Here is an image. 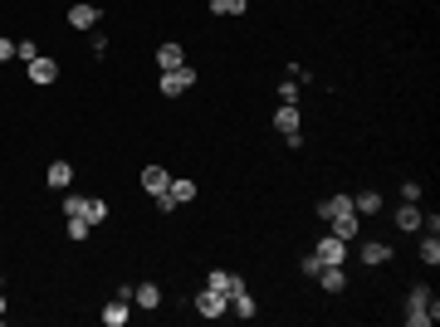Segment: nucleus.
I'll list each match as a JSON object with an SVG mask.
<instances>
[{"mask_svg": "<svg viewBox=\"0 0 440 327\" xmlns=\"http://www.w3.org/2000/svg\"><path fill=\"white\" fill-rule=\"evenodd\" d=\"M191 84H196V69H191V64H181V69H167V74L157 79V88H162L167 98H176V93H186Z\"/></svg>", "mask_w": 440, "mask_h": 327, "instance_id": "nucleus-1", "label": "nucleus"}, {"mask_svg": "<svg viewBox=\"0 0 440 327\" xmlns=\"http://www.w3.org/2000/svg\"><path fill=\"white\" fill-rule=\"evenodd\" d=\"M196 313H201V318H225V313H230V298L216 293V288H201V293H196Z\"/></svg>", "mask_w": 440, "mask_h": 327, "instance_id": "nucleus-2", "label": "nucleus"}, {"mask_svg": "<svg viewBox=\"0 0 440 327\" xmlns=\"http://www.w3.org/2000/svg\"><path fill=\"white\" fill-rule=\"evenodd\" d=\"M69 25H74V29H93V25H98V5H93V0L69 5Z\"/></svg>", "mask_w": 440, "mask_h": 327, "instance_id": "nucleus-3", "label": "nucleus"}, {"mask_svg": "<svg viewBox=\"0 0 440 327\" xmlns=\"http://www.w3.org/2000/svg\"><path fill=\"white\" fill-rule=\"evenodd\" d=\"M30 79L44 88V84H54V79H59V64H54L49 54H34V59H30Z\"/></svg>", "mask_w": 440, "mask_h": 327, "instance_id": "nucleus-4", "label": "nucleus"}, {"mask_svg": "<svg viewBox=\"0 0 440 327\" xmlns=\"http://www.w3.org/2000/svg\"><path fill=\"white\" fill-rule=\"evenodd\" d=\"M313 254H318V259H323V264H342V259H347V244H342V239H337V234H323V239H318V249H313Z\"/></svg>", "mask_w": 440, "mask_h": 327, "instance_id": "nucleus-5", "label": "nucleus"}, {"mask_svg": "<svg viewBox=\"0 0 440 327\" xmlns=\"http://www.w3.org/2000/svg\"><path fill=\"white\" fill-rule=\"evenodd\" d=\"M436 308H440V303H436V293H431V288H411V298H406V313H431V318H440Z\"/></svg>", "mask_w": 440, "mask_h": 327, "instance_id": "nucleus-6", "label": "nucleus"}, {"mask_svg": "<svg viewBox=\"0 0 440 327\" xmlns=\"http://www.w3.org/2000/svg\"><path fill=\"white\" fill-rule=\"evenodd\" d=\"M167 186H172L167 166H147V171H142V191H147V196H162Z\"/></svg>", "mask_w": 440, "mask_h": 327, "instance_id": "nucleus-7", "label": "nucleus"}, {"mask_svg": "<svg viewBox=\"0 0 440 327\" xmlns=\"http://www.w3.org/2000/svg\"><path fill=\"white\" fill-rule=\"evenodd\" d=\"M181 64H186V49H181V44H162V49H157V69H162V74H167V69H181Z\"/></svg>", "mask_w": 440, "mask_h": 327, "instance_id": "nucleus-8", "label": "nucleus"}, {"mask_svg": "<svg viewBox=\"0 0 440 327\" xmlns=\"http://www.w3.org/2000/svg\"><path fill=\"white\" fill-rule=\"evenodd\" d=\"M318 279H323V288H328V293H342V288H347V269H342V264H323V274H318Z\"/></svg>", "mask_w": 440, "mask_h": 327, "instance_id": "nucleus-9", "label": "nucleus"}, {"mask_svg": "<svg viewBox=\"0 0 440 327\" xmlns=\"http://www.w3.org/2000/svg\"><path fill=\"white\" fill-rule=\"evenodd\" d=\"M274 132H284V137L299 132V108H294V103H284V108L274 112Z\"/></svg>", "mask_w": 440, "mask_h": 327, "instance_id": "nucleus-10", "label": "nucleus"}, {"mask_svg": "<svg viewBox=\"0 0 440 327\" xmlns=\"http://www.w3.org/2000/svg\"><path fill=\"white\" fill-rule=\"evenodd\" d=\"M396 229H421V206H416V201H401V211H396Z\"/></svg>", "mask_w": 440, "mask_h": 327, "instance_id": "nucleus-11", "label": "nucleus"}, {"mask_svg": "<svg viewBox=\"0 0 440 327\" xmlns=\"http://www.w3.org/2000/svg\"><path fill=\"white\" fill-rule=\"evenodd\" d=\"M328 225H332V234H337L342 244H352V234H357V211H347V215L328 220Z\"/></svg>", "mask_w": 440, "mask_h": 327, "instance_id": "nucleus-12", "label": "nucleus"}, {"mask_svg": "<svg viewBox=\"0 0 440 327\" xmlns=\"http://www.w3.org/2000/svg\"><path fill=\"white\" fill-rule=\"evenodd\" d=\"M387 259H392V244H382V239L362 244V264H387Z\"/></svg>", "mask_w": 440, "mask_h": 327, "instance_id": "nucleus-13", "label": "nucleus"}, {"mask_svg": "<svg viewBox=\"0 0 440 327\" xmlns=\"http://www.w3.org/2000/svg\"><path fill=\"white\" fill-rule=\"evenodd\" d=\"M132 303H137V308H157V303H162V288H157V283H137V288H132Z\"/></svg>", "mask_w": 440, "mask_h": 327, "instance_id": "nucleus-14", "label": "nucleus"}, {"mask_svg": "<svg viewBox=\"0 0 440 327\" xmlns=\"http://www.w3.org/2000/svg\"><path fill=\"white\" fill-rule=\"evenodd\" d=\"M352 211V196H328L323 206H318V215L323 220H337V215H347Z\"/></svg>", "mask_w": 440, "mask_h": 327, "instance_id": "nucleus-15", "label": "nucleus"}, {"mask_svg": "<svg viewBox=\"0 0 440 327\" xmlns=\"http://www.w3.org/2000/svg\"><path fill=\"white\" fill-rule=\"evenodd\" d=\"M127 318H132V313H127V298H112L108 308H103V327H122Z\"/></svg>", "mask_w": 440, "mask_h": 327, "instance_id": "nucleus-16", "label": "nucleus"}, {"mask_svg": "<svg viewBox=\"0 0 440 327\" xmlns=\"http://www.w3.org/2000/svg\"><path fill=\"white\" fill-rule=\"evenodd\" d=\"M79 215L89 220V225H103V220H108V206H103L98 196H84V211H79Z\"/></svg>", "mask_w": 440, "mask_h": 327, "instance_id": "nucleus-17", "label": "nucleus"}, {"mask_svg": "<svg viewBox=\"0 0 440 327\" xmlns=\"http://www.w3.org/2000/svg\"><path fill=\"white\" fill-rule=\"evenodd\" d=\"M352 211H357V215H377V211H382V196H377V191H362V196H352Z\"/></svg>", "mask_w": 440, "mask_h": 327, "instance_id": "nucleus-18", "label": "nucleus"}, {"mask_svg": "<svg viewBox=\"0 0 440 327\" xmlns=\"http://www.w3.org/2000/svg\"><path fill=\"white\" fill-rule=\"evenodd\" d=\"M230 313H235V318H254V313H259V303H254V298H250V288H245V293H235V298H230Z\"/></svg>", "mask_w": 440, "mask_h": 327, "instance_id": "nucleus-19", "label": "nucleus"}, {"mask_svg": "<svg viewBox=\"0 0 440 327\" xmlns=\"http://www.w3.org/2000/svg\"><path fill=\"white\" fill-rule=\"evenodd\" d=\"M69 181H74V166H69V161H54V166H49V186H54V191H64Z\"/></svg>", "mask_w": 440, "mask_h": 327, "instance_id": "nucleus-20", "label": "nucleus"}, {"mask_svg": "<svg viewBox=\"0 0 440 327\" xmlns=\"http://www.w3.org/2000/svg\"><path fill=\"white\" fill-rule=\"evenodd\" d=\"M167 196H172L176 206H186V201H196V181H172V186H167Z\"/></svg>", "mask_w": 440, "mask_h": 327, "instance_id": "nucleus-21", "label": "nucleus"}, {"mask_svg": "<svg viewBox=\"0 0 440 327\" xmlns=\"http://www.w3.org/2000/svg\"><path fill=\"white\" fill-rule=\"evenodd\" d=\"M89 234H93V225H89V220H84V215H69V239H89Z\"/></svg>", "mask_w": 440, "mask_h": 327, "instance_id": "nucleus-22", "label": "nucleus"}, {"mask_svg": "<svg viewBox=\"0 0 440 327\" xmlns=\"http://www.w3.org/2000/svg\"><path fill=\"white\" fill-rule=\"evenodd\" d=\"M245 5H250V0H211L216 15H245Z\"/></svg>", "mask_w": 440, "mask_h": 327, "instance_id": "nucleus-23", "label": "nucleus"}, {"mask_svg": "<svg viewBox=\"0 0 440 327\" xmlns=\"http://www.w3.org/2000/svg\"><path fill=\"white\" fill-rule=\"evenodd\" d=\"M421 259H426L431 269L440 264V239H436V234H431V239H421Z\"/></svg>", "mask_w": 440, "mask_h": 327, "instance_id": "nucleus-24", "label": "nucleus"}, {"mask_svg": "<svg viewBox=\"0 0 440 327\" xmlns=\"http://www.w3.org/2000/svg\"><path fill=\"white\" fill-rule=\"evenodd\" d=\"M304 274H309V279H318V274H323V259H318V254H309V259H304Z\"/></svg>", "mask_w": 440, "mask_h": 327, "instance_id": "nucleus-25", "label": "nucleus"}, {"mask_svg": "<svg viewBox=\"0 0 440 327\" xmlns=\"http://www.w3.org/2000/svg\"><path fill=\"white\" fill-rule=\"evenodd\" d=\"M15 54H20V59H25V64H30V59H34V54H39V49H34V44H30V39H20V44H15Z\"/></svg>", "mask_w": 440, "mask_h": 327, "instance_id": "nucleus-26", "label": "nucleus"}, {"mask_svg": "<svg viewBox=\"0 0 440 327\" xmlns=\"http://www.w3.org/2000/svg\"><path fill=\"white\" fill-rule=\"evenodd\" d=\"M84 211V196H64V215H79Z\"/></svg>", "mask_w": 440, "mask_h": 327, "instance_id": "nucleus-27", "label": "nucleus"}, {"mask_svg": "<svg viewBox=\"0 0 440 327\" xmlns=\"http://www.w3.org/2000/svg\"><path fill=\"white\" fill-rule=\"evenodd\" d=\"M406 323H411V327H431L436 318H431V313H406Z\"/></svg>", "mask_w": 440, "mask_h": 327, "instance_id": "nucleus-28", "label": "nucleus"}, {"mask_svg": "<svg viewBox=\"0 0 440 327\" xmlns=\"http://www.w3.org/2000/svg\"><path fill=\"white\" fill-rule=\"evenodd\" d=\"M5 59H15V39H0V64Z\"/></svg>", "mask_w": 440, "mask_h": 327, "instance_id": "nucleus-29", "label": "nucleus"}, {"mask_svg": "<svg viewBox=\"0 0 440 327\" xmlns=\"http://www.w3.org/2000/svg\"><path fill=\"white\" fill-rule=\"evenodd\" d=\"M0 318H5V293H0Z\"/></svg>", "mask_w": 440, "mask_h": 327, "instance_id": "nucleus-30", "label": "nucleus"}]
</instances>
